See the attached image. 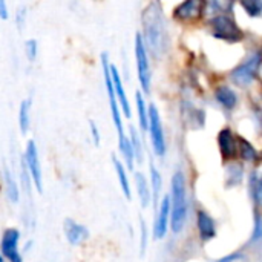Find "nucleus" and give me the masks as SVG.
Returning a JSON list of instances; mask_svg holds the SVG:
<instances>
[{
  "instance_id": "21",
  "label": "nucleus",
  "mask_w": 262,
  "mask_h": 262,
  "mask_svg": "<svg viewBox=\"0 0 262 262\" xmlns=\"http://www.w3.org/2000/svg\"><path fill=\"white\" fill-rule=\"evenodd\" d=\"M3 177H5V184H6V193L9 196V200L12 203L18 201V189H17V183L14 180V177L11 175V172L8 170V167H3Z\"/></svg>"
},
{
  "instance_id": "4",
  "label": "nucleus",
  "mask_w": 262,
  "mask_h": 262,
  "mask_svg": "<svg viewBox=\"0 0 262 262\" xmlns=\"http://www.w3.org/2000/svg\"><path fill=\"white\" fill-rule=\"evenodd\" d=\"M101 66H103L104 84H106V91H107V97H109V106H111V112H112V120H114L115 129L118 132V141H121V140L126 138V134H124L120 107H118V103H117V97H115L114 86H112V80H111V74H109V60H107V54L106 52L101 55Z\"/></svg>"
},
{
  "instance_id": "27",
  "label": "nucleus",
  "mask_w": 262,
  "mask_h": 262,
  "mask_svg": "<svg viewBox=\"0 0 262 262\" xmlns=\"http://www.w3.org/2000/svg\"><path fill=\"white\" fill-rule=\"evenodd\" d=\"M227 170H229V184H230V186L241 183V178H243V167H241V166L233 164V166H230Z\"/></svg>"
},
{
  "instance_id": "33",
  "label": "nucleus",
  "mask_w": 262,
  "mask_h": 262,
  "mask_svg": "<svg viewBox=\"0 0 262 262\" xmlns=\"http://www.w3.org/2000/svg\"><path fill=\"white\" fill-rule=\"evenodd\" d=\"M239 258H241L239 253H233V255H230V256H227V258H224V259H221V261L218 262H233L236 261V259H239Z\"/></svg>"
},
{
  "instance_id": "23",
  "label": "nucleus",
  "mask_w": 262,
  "mask_h": 262,
  "mask_svg": "<svg viewBox=\"0 0 262 262\" xmlns=\"http://www.w3.org/2000/svg\"><path fill=\"white\" fill-rule=\"evenodd\" d=\"M250 196H252V200L255 201V206L258 207L259 204H261V200H262V187H261V180H259V177H258V173L256 172H253L252 173V177H250Z\"/></svg>"
},
{
  "instance_id": "34",
  "label": "nucleus",
  "mask_w": 262,
  "mask_h": 262,
  "mask_svg": "<svg viewBox=\"0 0 262 262\" xmlns=\"http://www.w3.org/2000/svg\"><path fill=\"white\" fill-rule=\"evenodd\" d=\"M0 262H5V259H3V256L0 255Z\"/></svg>"
},
{
  "instance_id": "29",
  "label": "nucleus",
  "mask_w": 262,
  "mask_h": 262,
  "mask_svg": "<svg viewBox=\"0 0 262 262\" xmlns=\"http://www.w3.org/2000/svg\"><path fill=\"white\" fill-rule=\"evenodd\" d=\"M261 236H262V221H261V216L256 213V216H255V230H253L252 241L255 243V241H258Z\"/></svg>"
},
{
  "instance_id": "10",
  "label": "nucleus",
  "mask_w": 262,
  "mask_h": 262,
  "mask_svg": "<svg viewBox=\"0 0 262 262\" xmlns=\"http://www.w3.org/2000/svg\"><path fill=\"white\" fill-rule=\"evenodd\" d=\"M109 74H111V80H112V86H114V92H115V97H117L118 107H121L123 114L127 118H130V115H132L130 104L127 101V97H126V92H124V88H123V81H121V77H120L117 68L109 64Z\"/></svg>"
},
{
  "instance_id": "12",
  "label": "nucleus",
  "mask_w": 262,
  "mask_h": 262,
  "mask_svg": "<svg viewBox=\"0 0 262 262\" xmlns=\"http://www.w3.org/2000/svg\"><path fill=\"white\" fill-rule=\"evenodd\" d=\"M170 220V204H169V196L164 195L160 204V210L157 215V223H155V238L161 239L167 233V226Z\"/></svg>"
},
{
  "instance_id": "31",
  "label": "nucleus",
  "mask_w": 262,
  "mask_h": 262,
  "mask_svg": "<svg viewBox=\"0 0 262 262\" xmlns=\"http://www.w3.org/2000/svg\"><path fill=\"white\" fill-rule=\"evenodd\" d=\"M89 126H91V130H92V137H94L95 144H100V132L97 129V124L94 121H89Z\"/></svg>"
},
{
  "instance_id": "11",
  "label": "nucleus",
  "mask_w": 262,
  "mask_h": 262,
  "mask_svg": "<svg viewBox=\"0 0 262 262\" xmlns=\"http://www.w3.org/2000/svg\"><path fill=\"white\" fill-rule=\"evenodd\" d=\"M64 236L71 246H78L89 238V232L84 226L68 218L64 221Z\"/></svg>"
},
{
  "instance_id": "18",
  "label": "nucleus",
  "mask_w": 262,
  "mask_h": 262,
  "mask_svg": "<svg viewBox=\"0 0 262 262\" xmlns=\"http://www.w3.org/2000/svg\"><path fill=\"white\" fill-rule=\"evenodd\" d=\"M112 163H114V166H115V172H117V175H118V180H120L121 190H123L124 196H126L127 200H130V198H132V193H130V186H129L127 172H126L124 166L121 164V161H120V160H118L115 155H112Z\"/></svg>"
},
{
  "instance_id": "2",
  "label": "nucleus",
  "mask_w": 262,
  "mask_h": 262,
  "mask_svg": "<svg viewBox=\"0 0 262 262\" xmlns=\"http://www.w3.org/2000/svg\"><path fill=\"white\" fill-rule=\"evenodd\" d=\"M170 204V227L173 233H180L186 224L187 216V186L186 177L181 170H177L172 177V192L169 196Z\"/></svg>"
},
{
  "instance_id": "19",
  "label": "nucleus",
  "mask_w": 262,
  "mask_h": 262,
  "mask_svg": "<svg viewBox=\"0 0 262 262\" xmlns=\"http://www.w3.org/2000/svg\"><path fill=\"white\" fill-rule=\"evenodd\" d=\"M29 111H31V100H23L18 111V123H20L21 134H26L29 130V124H31Z\"/></svg>"
},
{
  "instance_id": "24",
  "label": "nucleus",
  "mask_w": 262,
  "mask_h": 262,
  "mask_svg": "<svg viewBox=\"0 0 262 262\" xmlns=\"http://www.w3.org/2000/svg\"><path fill=\"white\" fill-rule=\"evenodd\" d=\"M150 183H152V196H154V200L157 201V198H158V195H160V192H161V186H163V180H161V175H160V172L157 170V167L154 166V163H150ZM150 196V198H152Z\"/></svg>"
},
{
  "instance_id": "25",
  "label": "nucleus",
  "mask_w": 262,
  "mask_h": 262,
  "mask_svg": "<svg viewBox=\"0 0 262 262\" xmlns=\"http://www.w3.org/2000/svg\"><path fill=\"white\" fill-rule=\"evenodd\" d=\"M130 146L134 149V157L137 158V161H143V146H141V140L135 130V127H130Z\"/></svg>"
},
{
  "instance_id": "6",
  "label": "nucleus",
  "mask_w": 262,
  "mask_h": 262,
  "mask_svg": "<svg viewBox=\"0 0 262 262\" xmlns=\"http://www.w3.org/2000/svg\"><path fill=\"white\" fill-rule=\"evenodd\" d=\"M147 129L150 132V140L154 150L158 157H164L166 154V140H164V130L161 124V118L158 114V109L155 104H150L147 111Z\"/></svg>"
},
{
  "instance_id": "8",
  "label": "nucleus",
  "mask_w": 262,
  "mask_h": 262,
  "mask_svg": "<svg viewBox=\"0 0 262 262\" xmlns=\"http://www.w3.org/2000/svg\"><path fill=\"white\" fill-rule=\"evenodd\" d=\"M25 164L32 177L34 186L37 189L38 193L43 192V180H41V166H40V160H38V150L35 143L31 140L26 144V150H25Z\"/></svg>"
},
{
  "instance_id": "15",
  "label": "nucleus",
  "mask_w": 262,
  "mask_h": 262,
  "mask_svg": "<svg viewBox=\"0 0 262 262\" xmlns=\"http://www.w3.org/2000/svg\"><path fill=\"white\" fill-rule=\"evenodd\" d=\"M196 223H198V230H200V236L203 241H209V239L215 238V235H216L215 223L207 212L200 210L196 215Z\"/></svg>"
},
{
  "instance_id": "22",
  "label": "nucleus",
  "mask_w": 262,
  "mask_h": 262,
  "mask_svg": "<svg viewBox=\"0 0 262 262\" xmlns=\"http://www.w3.org/2000/svg\"><path fill=\"white\" fill-rule=\"evenodd\" d=\"M135 101H137V111H138V121L143 130H147V109L144 103V97L141 95L140 91L135 94Z\"/></svg>"
},
{
  "instance_id": "3",
  "label": "nucleus",
  "mask_w": 262,
  "mask_h": 262,
  "mask_svg": "<svg viewBox=\"0 0 262 262\" xmlns=\"http://www.w3.org/2000/svg\"><path fill=\"white\" fill-rule=\"evenodd\" d=\"M210 28H212V34H213L215 38L226 40V41H230V43L241 41L243 37H244L243 31L238 28L235 20L230 18L229 15L213 17L210 20Z\"/></svg>"
},
{
  "instance_id": "30",
  "label": "nucleus",
  "mask_w": 262,
  "mask_h": 262,
  "mask_svg": "<svg viewBox=\"0 0 262 262\" xmlns=\"http://www.w3.org/2000/svg\"><path fill=\"white\" fill-rule=\"evenodd\" d=\"M141 221V255H144V250H146V239H147V229H146V223L143 220Z\"/></svg>"
},
{
  "instance_id": "16",
  "label": "nucleus",
  "mask_w": 262,
  "mask_h": 262,
  "mask_svg": "<svg viewBox=\"0 0 262 262\" xmlns=\"http://www.w3.org/2000/svg\"><path fill=\"white\" fill-rule=\"evenodd\" d=\"M215 97H216L218 103H220L221 106H224L226 109H233V107L236 106V103H238V95H236V92H235L232 88H229V86H221V88H218Z\"/></svg>"
},
{
  "instance_id": "9",
  "label": "nucleus",
  "mask_w": 262,
  "mask_h": 262,
  "mask_svg": "<svg viewBox=\"0 0 262 262\" xmlns=\"http://www.w3.org/2000/svg\"><path fill=\"white\" fill-rule=\"evenodd\" d=\"M18 239H20V232L17 229H6L3 236H2V256L3 259L6 258L9 262H23L21 255L18 252Z\"/></svg>"
},
{
  "instance_id": "13",
  "label": "nucleus",
  "mask_w": 262,
  "mask_h": 262,
  "mask_svg": "<svg viewBox=\"0 0 262 262\" xmlns=\"http://www.w3.org/2000/svg\"><path fill=\"white\" fill-rule=\"evenodd\" d=\"M218 146L221 150V155L226 160H232L236 157L238 152V146H236V140L232 134L230 129H223L218 135Z\"/></svg>"
},
{
  "instance_id": "1",
  "label": "nucleus",
  "mask_w": 262,
  "mask_h": 262,
  "mask_svg": "<svg viewBox=\"0 0 262 262\" xmlns=\"http://www.w3.org/2000/svg\"><path fill=\"white\" fill-rule=\"evenodd\" d=\"M143 31H144V46L147 45L149 49L160 57L166 49L167 41V31H166V20L163 17L161 5L158 2H152L143 12Z\"/></svg>"
},
{
  "instance_id": "20",
  "label": "nucleus",
  "mask_w": 262,
  "mask_h": 262,
  "mask_svg": "<svg viewBox=\"0 0 262 262\" xmlns=\"http://www.w3.org/2000/svg\"><path fill=\"white\" fill-rule=\"evenodd\" d=\"M239 141V155L244 161H256L258 160V150L253 147L252 143H249L246 138H238Z\"/></svg>"
},
{
  "instance_id": "14",
  "label": "nucleus",
  "mask_w": 262,
  "mask_h": 262,
  "mask_svg": "<svg viewBox=\"0 0 262 262\" xmlns=\"http://www.w3.org/2000/svg\"><path fill=\"white\" fill-rule=\"evenodd\" d=\"M203 11V3L198 0H186L183 3H180L175 11L173 15L178 20H192L195 17H198Z\"/></svg>"
},
{
  "instance_id": "5",
  "label": "nucleus",
  "mask_w": 262,
  "mask_h": 262,
  "mask_svg": "<svg viewBox=\"0 0 262 262\" xmlns=\"http://www.w3.org/2000/svg\"><path fill=\"white\" fill-rule=\"evenodd\" d=\"M135 58H137V71H138V80H140L141 89L146 94H149L150 81H152V74H150L147 49L144 46L143 35H140V32H137V35H135Z\"/></svg>"
},
{
  "instance_id": "32",
  "label": "nucleus",
  "mask_w": 262,
  "mask_h": 262,
  "mask_svg": "<svg viewBox=\"0 0 262 262\" xmlns=\"http://www.w3.org/2000/svg\"><path fill=\"white\" fill-rule=\"evenodd\" d=\"M8 17H9V14H8V6H6L5 2L0 0V18H2V20H6Z\"/></svg>"
},
{
  "instance_id": "7",
  "label": "nucleus",
  "mask_w": 262,
  "mask_h": 262,
  "mask_svg": "<svg viewBox=\"0 0 262 262\" xmlns=\"http://www.w3.org/2000/svg\"><path fill=\"white\" fill-rule=\"evenodd\" d=\"M259 64H261V55H259V52H256L255 55H252L249 60H246L243 64L236 66L232 71V74H230L232 81L236 83V84H239V86L250 84L258 77Z\"/></svg>"
},
{
  "instance_id": "26",
  "label": "nucleus",
  "mask_w": 262,
  "mask_h": 262,
  "mask_svg": "<svg viewBox=\"0 0 262 262\" xmlns=\"http://www.w3.org/2000/svg\"><path fill=\"white\" fill-rule=\"evenodd\" d=\"M241 6L246 9V12L250 17H259L262 12L261 0H250V2H241Z\"/></svg>"
},
{
  "instance_id": "17",
  "label": "nucleus",
  "mask_w": 262,
  "mask_h": 262,
  "mask_svg": "<svg viewBox=\"0 0 262 262\" xmlns=\"http://www.w3.org/2000/svg\"><path fill=\"white\" fill-rule=\"evenodd\" d=\"M135 183H137V190H138V196H140V203L141 206L146 209L150 203V187L149 183L146 180V177L140 172L135 173Z\"/></svg>"
},
{
  "instance_id": "28",
  "label": "nucleus",
  "mask_w": 262,
  "mask_h": 262,
  "mask_svg": "<svg viewBox=\"0 0 262 262\" xmlns=\"http://www.w3.org/2000/svg\"><path fill=\"white\" fill-rule=\"evenodd\" d=\"M25 49H26V57L29 61H34L35 57H37V52H38V46H37V40L35 38H31V40H26L25 43Z\"/></svg>"
}]
</instances>
